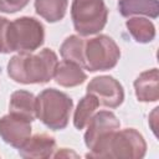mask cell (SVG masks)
<instances>
[{"instance_id":"cell-1","label":"cell","mask_w":159,"mask_h":159,"mask_svg":"<svg viewBox=\"0 0 159 159\" xmlns=\"http://www.w3.org/2000/svg\"><path fill=\"white\" fill-rule=\"evenodd\" d=\"M57 63V55L51 48H43L36 55L24 52L10 58L7 75L11 80L22 84L47 83L53 77Z\"/></svg>"},{"instance_id":"cell-2","label":"cell","mask_w":159,"mask_h":159,"mask_svg":"<svg viewBox=\"0 0 159 159\" xmlns=\"http://www.w3.org/2000/svg\"><path fill=\"white\" fill-rule=\"evenodd\" d=\"M147 153L143 135L134 128L116 129L102 137L86 154L87 158L140 159Z\"/></svg>"},{"instance_id":"cell-3","label":"cell","mask_w":159,"mask_h":159,"mask_svg":"<svg viewBox=\"0 0 159 159\" xmlns=\"http://www.w3.org/2000/svg\"><path fill=\"white\" fill-rule=\"evenodd\" d=\"M72 108V98L55 88H46L36 97V118L52 130L67 127Z\"/></svg>"},{"instance_id":"cell-4","label":"cell","mask_w":159,"mask_h":159,"mask_svg":"<svg viewBox=\"0 0 159 159\" xmlns=\"http://www.w3.org/2000/svg\"><path fill=\"white\" fill-rule=\"evenodd\" d=\"M45 41L43 25L35 17L22 16L9 21L6 29L7 52H34Z\"/></svg>"},{"instance_id":"cell-5","label":"cell","mask_w":159,"mask_h":159,"mask_svg":"<svg viewBox=\"0 0 159 159\" xmlns=\"http://www.w3.org/2000/svg\"><path fill=\"white\" fill-rule=\"evenodd\" d=\"M120 50L116 41L107 35H98L83 42V65L89 72L108 71L117 66Z\"/></svg>"},{"instance_id":"cell-6","label":"cell","mask_w":159,"mask_h":159,"mask_svg":"<svg viewBox=\"0 0 159 159\" xmlns=\"http://www.w3.org/2000/svg\"><path fill=\"white\" fill-rule=\"evenodd\" d=\"M71 19L81 36H91L102 31L107 24L108 9L104 0H73Z\"/></svg>"},{"instance_id":"cell-7","label":"cell","mask_w":159,"mask_h":159,"mask_svg":"<svg viewBox=\"0 0 159 159\" xmlns=\"http://www.w3.org/2000/svg\"><path fill=\"white\" fill-rule=\"evenodd\" d=\"M87 93L96 96L99 106L117 108L124 101L123 86L112 76H98L87 84Z\"/></svg>"},{"instance_id":"cell-8","label":"cell","mask_w":159,"mask_h":159,"mask_svg":"<svg viewBox=\"0 0 159 159\" xmlns=\"http://www.w3.org/2000/svg\"><path fill=\"white\" fill-rule=\"evenodd\" d=\"M31 122L24 117L9 113L0 118V137L1 139L19 149L31 137Z\"/></svg>"},{"instance_id":"cell-9","label":"cell","mask_w":159,"mask_h":159,"mask_svg":"<svg viewBox=\"0 0 159 159\" xmlns=\"http://www.w3.org/2000/svg\"><path fill=\"white\" fill-rule=\"evenodd\" d=\"M86 127L87 130L84 133V144L88 149H91L102 137L119 129L120 122L114 113L109 111H99L91 117Z\"/></svg>"},{"instance_id":"cell-10","label":"cell","mask_w":159,"mask_h":159,"mask_svg":"<svg viewBox=\"0 0 159 159\" xmlns=\"http://www.w3.org/2000/svg\"><path fill=\"white\" fill-rule=\"evenodd\" d=\"M56 149L55 138L48 134L41 133L30 137L26 143L19 148V154L22 158H34V159H46L53 155Z\"/></svg>"},{"instance_id":"cell-11","label":"cell","mask_w":159,"mask_h":159,"mask_svg":"<svg viewBox=\"0 0 159 159\" xmlns=\"http://www.w3.org/2000/svg\"><path fill=\"white\" fill-rule=\"evenodd\" d=\"M158 68L142 72L134 81L135 97L140 102H157L159 99Z\"/></svg>"},{"instance_id":"cell-12","label":"cell","mask_w":159,"mask_h":159,"mask_svg":"<svg viewBox=\"0 0 159 159\" xmlns=\"http://www.w3.org/2000/svg\"><path fill=\"white\" fill-rule=\"evenodd\" d=\"M53 78L56 83L62 87H76L87 80V75L80 65L63 60L57 63Z\"/></svg>"},{"instance_id":"cell-13","label":"cell","mask_w":159,"mask_h":159,"mask_svg":"<svg viewBox=\"0 0 159 159\" xmlns=\"http://www.w3.org/2000/svg\"><path fill=\"white\" fill-rule=\"evenodd\" d=\"M9 111L32 122L36 118V97L29 91H15L10 97Z\"/></svg>"},{"instance_id":"cell-14","label":"cell","mask_w":159,"mask_h":159,"mask_svg":"<svg viewBox=\"0 0 159 159\" xmlns=\"http://www.w3.org/2000/svg\"><path fill=\"white\" fill-rule=\"evenodd\" d=\"M118 11L122 16L129 17L133 15H144L152 19L159 16L158 0H119Z\"/></svg>"},{"instance_id":"cell-15","label":"cell","mask_w":159,"mask_h":159,"mask_svg":"<svg viewBox=\"0 0 159 159\" xmlns=\"http://www.w3.org/2000/svg\"><path fill=\"white\" fill-rule=\"evenodd\" d=\"M125 26L132 37L139 43L152 42L155 37V26L147 17H129L125 22Z\"/></svg>"},{"instance_id":"cell-16","label":"cell","mask_w":159,"mask_h":159,"mask_svg":"<svg viewBox=\"0 0 159 159\" xmlns=\"http://www.w3.org/2000/svg\"><path fill=\"white\" fill-rule=\"evenodd\" d=\"M68 0H35L36 14L47 22L61 21L67 11Z\"/></svg>"},{"instance_id":"cell-17","label":"cell","mask_w":159,"mask_h":159,"mask_svg":"<svg viewBox=\"0 0 159 159\" xmlns=\"http://www.w3.org/2000/svg\"><path fill=\"white\" fill-rule=\"evenodd\" d=\"M99 102L96 98V96L87 93L77 104V108L73 114V125L77 129H83L91 117L96 113V109L98 108Z\"/></svg>"},{"instance_id":"cell-18","label":"cell","mask_w":159,"mask_h":159,"mask_svg":"<svg viewBox=\"0 0 159 159\" xmlns=\"http://www.w3.org/2000/svg\"><path fill=\"white\" fill-rule=\"evenodd\" d=\"M83 42L84 39L77 35L68 36L60 47V53L63 60L72 61L82 67L83 65Z\"/></svg>"},{"instance_id":"cell-19","label":"cell","mask_w":159,"mask_h":159,"mask_svg":"<svg viewBox=\"0 0 159 159\" xmlns=\"http://www.w3.org/2000/svg\"><path fill=\"white\" fill-rule=\"evenodd\" d=\"M30 0H0V12L14 14L22 10Z\"/></svg>"},{"instance_id":"cell-20","label":"cell","mask_w":159,"mask_h":159,"mask_svg":"<svg viewBox=\"0 0 159 159\" xmlns=\"http://www.w3.org/2000/svg\"><path fill=\"white\" fill-rule=\"evenodd\" d=\"M9 25V20L6 17L0 16V53H9L6 47V29Z\"/></svg>"}]
</instances>
